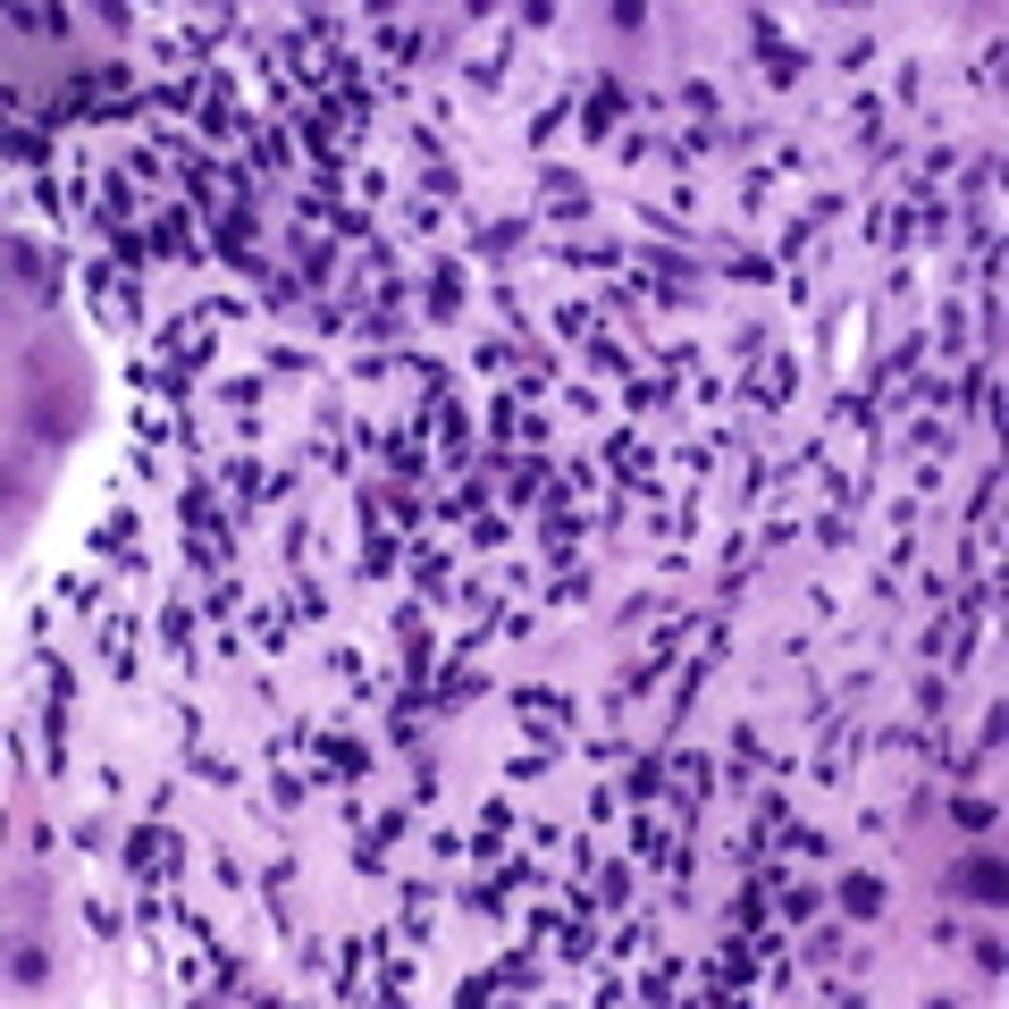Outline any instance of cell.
<instances>
[{
	"instance_id": "obj_9",
	"label": "cell",
	"mask_w": 1009,
	"mask_h": 1009,
	"mask_svg": "<svg viewBox=\"0 0 1009 1009\" xmlns=\"http://www.w3.org/2000/svg\"><path fill=\"white\" fill-rule=\"evenodd\" d=\"M9 161L43 177V168H51V135H43V127H9Z\"/></svg>"
},
{
	"instance_id": "obj_16",
	"label": "cell",
	"mask_w": 1009,
	"mask_h": 1009,
	"mask_svg": "<svg viewBox=\"0 0 1009 1009\" xmlns=\"http://www.w3.org/2000/svg\"><path fill=\"white\" fill-rule=\"evenodd\" d=\"M387 463H396L404 480H413V471L429 463V447H421V421H413V429H396V447H387Z\"/></svg>"
},
{
	"instance_id": "obj_6",
	"label": "cell",
	"mask_w": 1009,
	"mask_h": 1009,
	"mask_svg": "<svg viewBox=\"0 0 1009 1009\" xmlns=\"http://www.w3.org/2000/svg\"><path fill=\"white\" fill-rule=\"evenodd\" d=\"M623 110H632V94H623V76H597V85H589V135H606V127H614V118H623Z\"/></svg>"
},
{
	"instance_id": "obj_14",
	"label": "cell",
	"mask_w": 1009,
	"mask_h": 1009,
	"mask_svg": "<svg viewBox=\"0 0 1009 1009\" xmlns=\"http://www.w3.org/2000/svg\"><path fill=\"white\" fill-rule=\"evenodd\" d=\"M657 791H665V766H657V757H632V775H623V799H639V808H648Z\"/></svg>"
},
{
	"instance_id": "obj_18",
	"label": "cell",
	"mask_w": 1009,
	"mask_h": 1009,
	"mask_svg": "<svg viewBox=\"0 0 1009 1009\" xmlns=\"http://www.w3.org/2000/svg\"><path fill=\"white\" fill-rule=\"evenodd\" d=\"M447 572H454L447 556H413V589H421V597H447Z\"/></svg>"
},
{
	"instance_id": "obj_8",
	"label": "cell",
	"mask_w": 1009,
	"mask_h": 1009,
	"mask_svg": "<svg viewBox=\"0 0 1009 1009\" xmlns=\"http://www.w3.org/2000/svg\"><path fill=\"white\" fill-rule=\"evenodd\" d=\"M522 235H530V219H489V228L471 235V253H480V261H505V253L522 244Z\"/></svg>"
},
{
	"instance_id": "obj_25",
	"label": "cell",
	"mask_w": 1009,
	"mask_h": 1009,
	"mask_svg": "<svg viewBox=\"0 0 1009 1009\" xmlns=\"http://www.w3.org/2000/svg\"><path fill=\"white\" fill-rule=\"evenodd\" d=\"M782 917H791V925H816V892H799V884H791V892H782Z\"/></svg>"
},
{
	"instance_id": "obj_11",
	"label": "cell",
	"mask_w": 1009,
	"mask_h": 1009,
	"mask_svg": "<svg viewBox=\"0 0 1009 1009\" xmlns=\"http://www.w3.org/2000/svg\"><path fill=\"white\" fill-rule=\"evenodd\" d=\"M959 892H976V900L992 909V900H1001V858H967V867H959Z\"/></svg>"
},
{
	"instance_id": "obj_4",
	"label": "cell",
	"mask_w": 1009,
	"mask_h": 1009,
	"mask_svg": "<svg viewBox=\"0 0 1009 1009\" xmlns=\"http://www.w3.org/2000/svg\"><path fill=\"white\" fill-rule=\"evenodd\" d=\"M304 749H320L346 782H353V775H371V749H362V741H346V732H304Z\"/></svg>"
},
{
	"instance_id": "obj_26",
	"label": "cell",
	"mask_w": 1009,
	"mask_h": 1009,
	"mask_svg": "<svg viewBox=\"0 0 1009 1009\" xmlns=\"http://www.w3.org/2000/svg\"><path fill=\"white\" fill-rule=\"evenodd\" d=\"M951 816H959V824H967V833H985V824H992V808H985V799H976V791H967V799H959V808H951Z\"/></svg>"
},
{
	"instance_id": "obj_17",
	"label": "cell",
	"mask_w": 1009,
	"mask_h": 1009,
	"mask_svg": "<svg viewBox=\"0 0 1009 1009\" xmlns=\"http://www.w3.org/2000/svg\"><path fill=\"white\" fill-rule=\"evenodd\" d=\"M295 270H304L311 286L329 278V235H295Z\"/></svg>"
},
{
	"instance_id": "obj_5",
	"label": "cell",
	"mask_w": 1009,
	"mask_h": 1009,
	"mask_svg": "<svg viewBox=\"0 0 1009 1009\" xmlns=\"http://www.w3.org/2000/svg\"><path fill=\"white\" fill-rule=\"evenodd\" d=\"M421 311H429V320H454V311H463V270H454V261H438V270H429Z\"/></svg>"
},
{
	"instance_id": "obj_21",
	"label": "cell",
	"mask_w": 1009,
	"mask_h": 1009,
	"mask_svg": "<svg viewBox=\"0 0 1009 1009\" xmlns=\"http://www.w3.org/2000/svg\"><path fill=\"white\" fill-rule=\"evenodd\" d=\"M547 597H556V606H581V597H589V572H572V563H563L556 581H547Z\"/></svg>"
},
{
	"instance_id": "obj_1",
	"label": "cell",
	"mask_w": 1009,
	"mask_h": 1009,
	"mask_svg": "<svg viewBox=\"0 0 1009 1009\" xmlns=\"http://www.w3.org/2000/svg\"><path fill=\"white\" fill-rule=\"evenodd\" d=\"M127 867H135L143 875V884H152V875H177V833H168V824L161 816H152V824H135V833H127Z\"/></svg>"
},
{
	"instance_id": "obj_19",
	"label": "cell",
	"mask_w": 1009,
	"mask_h": 1009,
	"mask_svg": "<svg viewBox=\"0 0 1009 1009\" xmlns=\"http://www.w3.org/2000/svg\"><path fill=\"white\" fill-rule=\"evenodd\" d=\"M563 505H572V496H556V514L539 522V539H547V547H572V539H581V514H563Z\"/></svg>"
},
{
	"instance_id": "obj_2",
	"label": "cell",
	"mask_w": 1009,
	"mask_h": 1009,
	"mask_svg": "<svg viewBox=\"0 0 1009 1009\" xmlns=\"http://www.w3.org/2000/svg\"><path fill=\"white\" fill-rule=\"evenodd\" d=\"M749 34H757V68L775 76V85H791V76H799V68H808V51H791V43H775V34H782V25H775V18H749Z\"/></svg>"
},
{
	"instance_id": "obj_3",
	"label": "cell",
	"mask_w": 1009,
	"mask_h": 1009,
	"mask_svg": "<svg viewBox=\"0 0 1009 1009\" xmlns=\"http://www.w3.org/2000/svg\"><path fill=\"white\" fill-rule=\"evenodd\" d=\"M94 556H118V572H143V556H135V514H127V505L94 530Z\"/></svg>"
},
{
	"instance_id": "obj_23",
	"label": "cell",
	"mask_w": 1009,
	"mask_h": 1009,
	"mask_svg": "<svg viewBox=\"0 0 1009 1009\" xmlns=\"http://www.w3.org/2000/svg\"><path fill=\"white\" fill-rule=\"evenodd\" d=\"M421 186H429V194H438V202H454V194H463V177H454V168H447V161H429V168H421Z\"/></svg>"
},
{
	"instance_id": "obj_10",
	"label": "cell",
	"mask_w": 1009,
	"mask_h": 1009,
	"mask_svg": "<svg viewBox=\"0 0 1009 1009\" xmlns=\"http://www.w3.org/2000/svg\"><path fill=\"white\" fill-rule=\"evenodd\" d=\"M539 186H547V211L556 219H572V211H589V194L572 186V177H563V168H539Z\"/></svg>"
},
{
	"instance_id": "obj_27",
	"label": "cell",
	"mask_w": 1009,
	"mask_h": 1009,
	"mask_svg": "<svg viewBox=\"0 0 1009 1009\" xmlns=\"http://www.w3.org/2000/svg\"><path fill=\"white\" fill-rule=\"evenodd\" d=\"M471 547H505V522H496V514H471Z\"/></svg>"
},
{
	"instance_id": "obj_12",
	"label": "cell",
	"mask_w": 1009,
	"mask_h": 1009,
	"mask_svg": "<svg viewBox=\"0 0 1009 1009\" xmlns=\"http://www.w3.org/2000/svg\"><path fill=\"white\" fill-rule=\"evenodd\" d=\"M791 387H799V379H791V362H782V353L749 379V396H757V404H791Z\"/></svg>"
},
{
	"instance_id": "obj_24",
	"label": "cell",
	"mask_w": 1009,
	"mask_h": 1009,
	"mask_svg": "<svg viewBox=\"0 0 1009 1009\" xmlns=\"http://www.w3.org/2000/svg\"><path fill=\"white\" fill-rule=\"evenodd\" d=\"M597 900H606V909H623V900H632V867H606V884H597Z\"/></svg>"
},
{
	"instance_id": "obj_20",
	"label": "cell",
	"mask_w": 1009,
	"mask_h": 1009,
	"mask_svg": "<svg viewBox=\"0 0 1009 1009\" xmlns=\"http://www.w3.org/2000/svg\"><path fill=\"white\" fill-rule=\"evenodd\" d=\"M539 489H547V463H539V454H530V463H514V480H505V496L522 505V496H539Z\"/></svg>"
},
{
	"instance_id": "obj_22",
	"label": "cell",
	"mask_w": 1009,
	"mask_h": 1009,
	"mask_svg": "<svg viewBox=\"0 0 1009 1009\" xmlns=\"http://www.w3.org/2000/svg\"><path fill=\"white\" fill-rule=\"evenodd\" d=\"M43 976H51V959H43V951H34V942H18V992H34V985H43Z\"/></svg>"
},
{
	"instance_id": "obj_28",
	"label": "cell",
	"mask_w": 1009,
	"mask_h": 1009,
	"mask_svg": "<svg viewBox=\"0 0 1009 1009\" xmlns=\"http://www.w3.org/2000/svg\"><path fill=\"white\" fill-rule=\"evenodd\" d=\"M228 489H235V496H261V489H270V480H261L253 463H228Z\"/></svg>"
},
{
	"instance_id": "obj_13",
	"label": "cell",
	"mask_w": 1009,
	"mask_h": 1009,
	"mask_svg": "<svg viewBox=\"0 0 1009 1009\" xmlns=\"http://www.w3.org/2000/svg\"><path fill=\"white\" fill-rule=\"evenodd\" d=\"M842 909L849 917H884V884H875V875H842Z\"/></svg>"
},
{
	"instance_id": "obj_15",
	"label": "cell",
	"mask_w": 1009,
	"mask_h": 1009,
	"mask_svg": "<svg viewBox=\"0 0 1009 1009\" xmlns=\"http://www.w3.org/2000/svg\"><path fill=\"white\" fill-rule=\"evenodd\" d=\"M143 235H152V253H194V244H186V211H161Z\"/></svg>"
},
{
	"instance_id": "obj_7",
	"label": "cell",
	"mask_w": 1009,
	"mask_h": 1009,
	"mask_svg": "<svg viewBox=\"0 0 1009 1009\" xmlns=\"http://www.w3.org/2000/svg\"><path fill=\"white\" fill-rule=\"evenodd\" d=\"M505 706H514L530 732H563V699H556V690H514Z\"/></svg>"
}]
</instances>
